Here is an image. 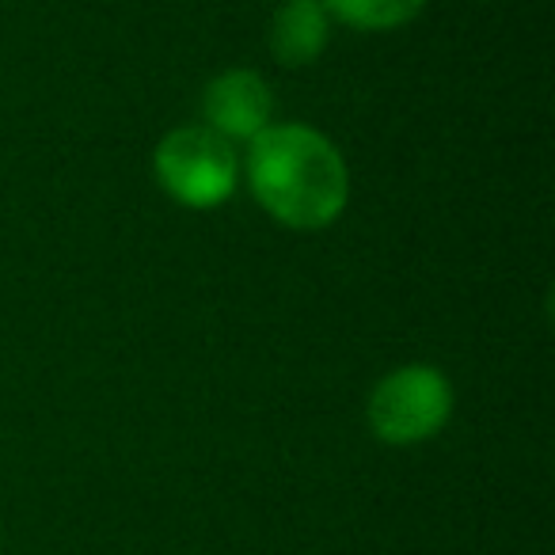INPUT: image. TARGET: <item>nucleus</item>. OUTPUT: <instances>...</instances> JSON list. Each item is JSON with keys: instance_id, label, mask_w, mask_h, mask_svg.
Masks as SVG:
<instances>
[{"instance_id": "f257e3e1", "label": "nucleus", "mask_w": 555, "mask_h": 555, "mask_svg": "<svg viewBox=\"0 0 555 555\" xmlns=\"http://www.w3.org/2000/svg\"><path fill=\"white\" fill-rule=\"evenodd\" d=\"M240 183L255 206L289 232H324L350 206V164L324 130L270 122L240 156Z\"/></svg>"}, {"instance_id": "f03ea898", "label": "nucleus", "mask_w": 555, "mask_h": 555, "mask_svg": "<svg viewBox=\"0 0 555 555\" xmlns=\"http://www.w3.org/2000/svg\"><path fill=\"white\" fill-rule=\"evenodd\" d=\"M453 380L430 362H408L373 385L365 400V423L377 441L408 449L438 438L453 418Z\"/></svg>"}, {"instance_id": "7ed1b4c3", "label": "nucleus", "mask_w": 555, "mask_h": 555, "mask_svg": "<svg viewBox=\"0 0 555 555\" xmlns=\"http://www.w3.org/2000/svg\"><path fill=\"white\" fill-rule=\"evenodd\" d=\"M153 179L176 206L217 209L240 186V153L202 122L176 126L153 149Z\"/></svg>"}, {"instance_id": "20e7f679", "label": "nucleus", "mask_w": 555, "mask_h": 555, "mask_svg": "<svg viewBox=\"0 0 555 555\" xmlns=\"http://www.w3.org/2000/svg\"><path fill=\"white\" fill-rule=\"evenodd\" d=\"M274 122L270 80L255 69H224L202 92V126L221 133L229 145H247Z\"/></svg>"}, {"instance_id": "39448f33", "label": "nucleus", "mask_w": 555, "mask_h": 555, "mask_svg": "<svg viewBox=\"0 0 555 555\" xmlns=\"http://www.w3.org/2000/svg\"><path fill=\"white\" fill-rule=\"evenodd\" d=\"M332 27V16L320 0H282L267 27L270 57L286 69H309L324 57Z\"/></svg>"}, {"instance_id": "423d86ee", "label": "nucleus", "mask_w": 555, "mask_h": 555, "mask_svg": "<svg viewBox=\"0 0 555 555\" xmlns=\"http://www.w3.org/2000/svg\"><path fill=\"white\" fill-rule=\"evenodd\" d=\"M332 16L358 35H392L423 16L426 0H320Z\"/></svg>"}, {"instance_id": "0eeeda50", "label": "nucleus", "mask_w": 555, "mask_h": 555, "mask_svg": "<svg viewBox=\"0 0 555 555\" xmlns=\"http://www.w3.org/2000/svg\"><path fill=\"white\" fill-rule=\"evenodd\" d=\"M479 4H487V0H479Z\"/></svg>"}]
</instances>
